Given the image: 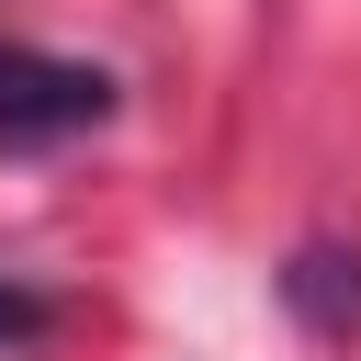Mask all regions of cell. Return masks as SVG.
<instances>
[{
    "instance_id": "3",
    "label": "cell",
    "mask_w": 361,
    "mask_h": 361,
    "mask_svg": "<svg viewBox=\"0 0 361 361\" xmlns=\"http://www.w3.org/2000/svg\"><path fill=\"white\" fill-rule=\"evenodd\" d=\"M34 327H45V293H23V282H0V350H11V338H34Z\"/></svg>"
},
{
    "instance_id": "1",
    "label": "cell",
    "mask_w": 361,
    "mask_h": 361,
    "mask_svg": "<svg viewBox=\"0 0 361 361\" xmlns=\"http://www.w3.org/2000/svg\"><path fill=\"white\" fill-rule=\"evenodd\" d=\"M102 113H113L102 68L45 56V45H0V147H56V135H90Z\"/></svg>"
},
{
    "instance_id": "2",
    "label": "cell",
    "mask_w": 361,
    "mask_h": 361,
    "mask_svg": "<svg viewBox=\"0 0 361 361\" xmlns=\"http://www.w3.org/2000/svg\"><path fill=\"white\" fill-rule=\"evenodd\" d=\"M293 305H305L316 327H361V259L305 248V259H293Z\"/></svg>"
}]
</instances>
